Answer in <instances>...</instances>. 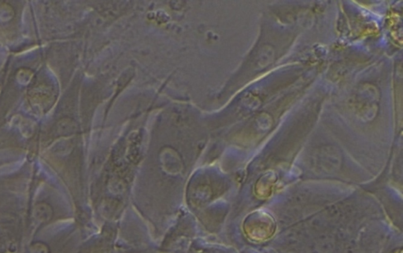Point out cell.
<instances>
[{
  "label": "cell",
  "mask_w": 403,
  "mask_h": 253,
  "mask_svg": "<svg viewBox=\"0 0 403 253\" xmlns=\"http://www.w3.org/2000/svg\"><path fill=\"white\" fill-rule=\"evenodd\" d=\"M52 208L46 203H39L34 207V217L40 222H47L52 216Z\"/></svg>",
  "instance_id": "obj_1"
},
{
  "label": "cell",
  "mask_w": 403,
  "mask_h": 253,
  "mask_svg": "<svg viewBox=\"0 0 403 253\" xmlns=\"http://www.w3.org/2000/svg\"><path fill=\"white\" fill-rule=\"evenodd\" d=\"M31 253H48V248L44 244L36 243L32 246Z\"/></svg>",
  "instance_id": "obj_2"
}]
</instances>
